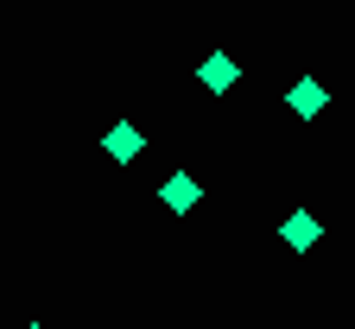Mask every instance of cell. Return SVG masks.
Wrapping results in <instances>:
<instances>
[{
	"instance_id": "cell-1",
	"label": "cell",
	"mask_w": 355,
	"mask_h": 329,
	"mask_svg": "<svg viewBox=\"0 0 355 329\" xmlns=\"http://www.w3.org/2000/svg\"><path fill=\"white\" fill-rule=\"evenodd\" d=\"M286 108H292L298 121H318V114L330 108V89H324L318 76H298V82L286 89Z\"/></svg>"
},
{
	"instance_id": "cell-2",
	"label": "cell",
	"mask_w": 355,
	"mask_h": 329,
	"mask_svg": "<svg viewBox=\"0 0 355 329\" xmlns=\"http://www.w3.org/2000/svg\"><path fill=\"white\" fill-rule=\"evenodd\" d=\"M102 152H108L114 165H133V159H140V152H146V133H140V127H133V121H114V127L102 133Z\"/></svg>"
},
{
	"instance_id": "cell-3",
	"label": "cell",
	"mask_w": 355,
	"mask_h": 329,
	"mask_svg": "<svg viewBox=\"0 0 355 329\" xmlns=\"http://www.w3.org/2000/svg\"><path fill=\"white\" fill-rule=\"evenodd\" d=\"M279 241H286L292 254H311V247H318V241H324V222H318V215H311V209H292V215L279 222Z\"/></svg>"
},
{
	"instance_id": "cell-4",
	"label": "cell",
	"mask_w": 355,
	"mask_h": 329,
	"mask_svg": "<svg viewBox=\"0 0 355 329\" xmlns=\"http://www.w3.org/2000/svg\"><path fill=\"white\" fill-rule=\"evenodd\" d=\"M197 197H203V184H197L191 171H171V177L159 184V203H165L171 215H184V209H197Z\"/></svg>"
},
{
	"instance_id": "cell-5",
	"label": "cell",
	"mask_w": 355,
	"mask_h": 329,
	"mask_svg": "<svg viewBox=\"0 0 355 329\" xmlns=\"http://www.w3.org/2000/svg\"><path fill=\"white\" fill-rule=\"evenodd\" d=\"M197 82H203V89H216V96H222V89H235V82H241V64H235L229 51H209V57L197 64Z\"/></svg>"
},
{
	"instance_id": "cell-6",
	"label": "cell",
	"mask_w": 355,
	"mask_h": 329,
	"mask_svg": "<svg viewBox=\"0 0 355 329\" xmlns=\"http://www.w3.org/2000/svg\"><path fill=\"white\" fill-rule=\"evenodd\" d=\"M26 329H44V323H26Z\"/></svg>"
}]
</instances>
